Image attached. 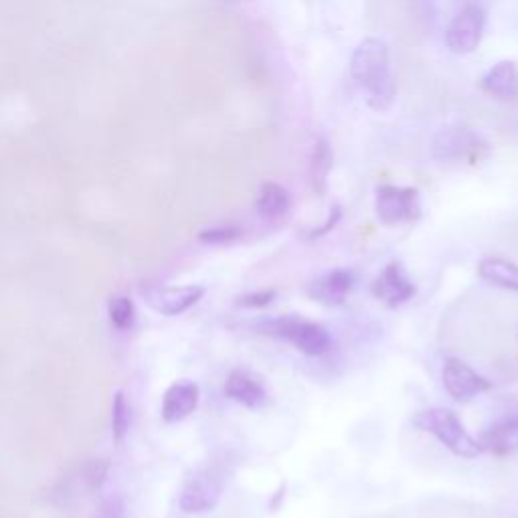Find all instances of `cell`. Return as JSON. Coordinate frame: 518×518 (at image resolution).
Wrapping results in <instances>:
<instances>
[{"label":"cell","mask_w":518,"mask_h":518,"mask_svg":"<svg viewBox=\"0 0 518 518\" xmlns=\"http://www.w3.org/2000/svg\"><path fill=\"white\" fill-rule=\"evenodd\" d=\"M351 75L369 106L377 112H387L395 102V79L391 71L389 49L379 39H365L351 57Z\"/></svg>","instance_id":"obj_1"},{"label":"cell","mask_w":518,"mask_h":518,"mask_svg":"<svg viewBox=\"0 0 518 518\" xmlns=\"http://www.w3.org/2000/svg\"><path fill=\"white\" fill-rule=\"evenodd\" d=\"M413 427L431 434L442 446H446L454 456L464 460H474L482 454L478 440H474L468 429L464 427L462 419L446 407H431L417 411L411 419Z\"/></svg>","instance_id":"obj_2"},{"label":"cell","mask_w":518,"mask_h":518,"mask_svg":"<svg viewBox=\"0 0 518 518\" xmlns=\"http://www.w3.org/2000/svg\"><path fill=\"white\" fill-rule=\"evenodd\" d=\"M257 328L262 334H270L290 342L296 351L306 357H322L332 349V338L322 324L298 316L272 318L262 322Z\"/></svg>","instance_id":"obj_3"},{"label":"cell","mask_w":518,"mask_h":518,"mask_svg":"<svg viewBox=\"0 0 518 518\" xmlns=\"http://www.w3.org/2000/svg\"><path fill=\"white\" fill-rule=\"evenodd\" d=\"M375 211L381 223L399 225L421 217V197L417 189L381 185L375 197Z\"/></svg>","instance_id":"obj_4"},{"label":"cell","mask_w":518,"mask_h":518,"mask_svg":"<svg viewBox=\"0 0 518 518\" xmlns=\"http://www.w3.org/2000/svg\"><path fill=\"white\" fill-rule=\"evenodd\" d=\"M486 25V13L480 5H466L446 29V45L456 55H470L478 49Z\"/></svg>","instance_id":"obj_5"},{"label":"cell","mask_w":518,"mask_h":518,"mask_svg":"<svg viewBox=\"0 0 518 518\" xmlns=\"http://www.w3.org/2000/svg\"><path fill=\"white\" fill-rule=\"evenodd\" d=\"M223 492V478L215 468H205L187 480L179 494V506L187 514L207 512L217 506Z\"/></svg>","instance_id":"obj_6"},{"label":"cell","mask_w":518,"mask_h":518,"mask_svg":"<svg viewBox=\"0 0 518 518\" xmlns=\"http://www.w3.org/2000/svg\"><path fill=\"white\" fill-rule=\"evenodd\" d=\"M442 379L448 395L460 403L472 401L474 397L482 395L484 391L490 389V381L478 375L470 365L456 357H448L444 361L442 369Z\"/></svg>","instance_id":"obj_7"},{"label":"cell","mask_w":518,"mask_h":518,"mask_svg":"<svg viewBox=\"0 0 518 518\" xmlns=\"http://www.w3.org/2000/svg\"><path fill=\"white\" fill-rule=\"evenodd\" d=\"M371 292L385 306L399 308V306L407 304L415 296L417 288H415L413 280L407 276L403 264L401 262H391L373 280Z\"/></svg>","instance_id":"obj_8"},{"label":"cell","mask_w":518,"mask_h":518,"mask_svg":"<svg viewBox=\"0 0 518 518\" xmlns=\"http://www.w3.org/2000/svg\"><path fill=\"white\" fill-rule=\"evenodd\" d=\"M203 286H170V288H150L144 292L146 304L162 316H179L199 304L205 296Z\"/></svg>","instance_id":"obj_9"},{"label":"cell","mask_w":518,"mask_h":518,"mask_svg":"<svg viewBox=\"0 0 518 518\" xmlns=\"http://www.w3.org/2000/svg\"><path fill=\"white\" fill-rule=\"evenodd\" d=\"M355 272L351 270H344V268H336V270H330L322 276H318L316 280H312L306 288L308 296L322 304V306H342L344 302H347L349 294L353 292L355 288Z\"/></svg>","instance_id":"obj_10"},{"label":"cell","mask_w":518,"mask_h":518,"mask_svg":"<svg viewBox=\"0 0 518 518\" xmlns=\"http://www.w3.org/2000/svg\"><path fill=\"white\" fill-rule=\"evenodd\" d=\"M199 385L193 381L172 383L162 397V419L166 423H179L187 419L199 405Z\"/></svg>","instance_id":"obj_11"},{"label":"cell","mask_w":518,"mask_h":518,"mask_svg":"<svg viewBox=\"0 0 518 518\" xmlns=\"http://www.w3.org/2000/svg\"><path fill=\"white\" fill-rule=\"evenodd\" d=\"M225 395L247 407V409H259L264 407L268 401V391L264 387V383L259 381L253 373L243 371V369H235L229 373L227 381H225Z\"/></svg>","instance_id":"obj_12"},{"label":"cell","mask_w":518,"mask_h":518,"mask_svg":"<svg viewBox=\"0 0 518 518\" xmlns=\"http://www.w3.org/2000/svg\"><path fill=\"white\" fill-rule=\"evenodd\" d=\"M478 444L482 452L494 456H504L518 450V417H504L486 427Z\"/></svg>","instance_id":"obj_13"},{"label":"cell","mask_w":518,"mask_h":518,"mask_svg":"<svg viewBox=\"0 0 518 518\" xmlns=\"http://www.w3.org/2000/svg\"><path fill=\"white\" fill-rule=\"evenodd\" d=\"M482 148L480 138L464 128H448L442 130L436 136L434 142V150L438 158L444 160H460V158H468L470 154L478 152Z\"/></svg>","instance_id":"obj_14"},{"label":"cell","mask_w":518,"mask_h":518,"mask_svg":"<svg viewBox=\"0 0 518 518\" xmlns=\"http://www.w3.org/2000/svg\"><path fill=\"white\" fill-rule=\"evenodd\" d=\"M482 88L486 94L500 102L518 100V73L512 61H500L494 65L482 79Z\"/></svg>","instance_id":"obj_15"},{"label":"cell","mask_w":518,"mask_h":518,"mask_svg":"<svg viewBox=\"0 0 518 518\" xmlns=\"http://www.w3.org/2000/svg\"><path fill=\"white\" fill-rule=\"evenodd\" d=\"M255 211L264 221L278 223L290 215L292 197L282 185L266 183V185H262V189H259V195L255 201Z\"/></svg>","instance_id":"obj_16"},{"label":"cell","mask_w":518,"mask_h":518,"mask_svg":"<svg viewBox=\"0 0 518 518\" xmlns=\"http://www.w3.org/2000/svg\"><path fill=\"white\" fill-rule=\"evenodd\" d=\"M478 276L498 288L518 292V264L502 257H486L478 266Z\"/></svg>","instance_id":"obj_17"},{"label":"cell","mask_w":518,"mask_h":518,"mask_svg":"<svg viewBox=\"0 0 518 518\" xmlns=\"http://www.w3.org/2000/svg\"><path fill=\"white\" fill-rule=\"evenodd\" d=\"M332 162H334V154H332L328 140L318 138L314 144V150H312V158H310V183H312L314 193L320 197L326 193Z\"/></svg>","instance_id":"obj_18"},{"label":"cell","mask_w":518,"mask_h":518,"mask_svg":"<svg viewBox=\"0 0 518 518\" xmlns=\"http://www.w3.org/2000/svg\"><path fill=\"white\" fill-rule=\"evenodd\" d=\"M130 429V405L124 391H116L112 399V436L118 444L124 442Z\"/></svg>","instance_id":"obj_19"},{"label":"cell","mask_w":518,"mask_h":518,"mask_svg":"<svg viewBox=\"0 0 518 518\" xmlns=\"http://www.w3.org/2000/svg\"><path fill=\"white\" fill-rule=\"evenodd\" d=\"M108 314H110L114 328H118V330H128L134 326L136 308L128 296H114L108 304Z\"/></svg>","instance_id":"obj_20"},{"label":"cell","mask_w":518,"mask_h":518,"mask_svg":"<svg viewBox=\"0 0 518 518\" xmlns=\"http://www.w3.org/2000/svg\"><path fill=\"white\" fill-rule=\"evenodd\" d=\"M241 237V229L235 225L211 227L199 233V241L205 245H229Z\"/></svg>","instance_id":"obj_21"},{"label":"cell","mask_w":518,"mask_h":518,"mask_svg":"<svg viewBox=\"0 0 518 518\" xmlns=\"http://www.w3.org/2000/svg\"><path fill=\"white\" fill-rule=\"evenodd\" d=\"M108 472H110L108 460H92L83 468V484L88 486V490H100L108 478Z\"/></svg>","instance_id":"obj_22"},{"label":"cell","mask_w":518,"mask_h":518,"mask_svg":"<svg viewBox=\"0 0 518 518\" xmlns=\"http://www.w3.org/2000/svg\"><path fill=\"white\" fill-rule=\"evenodd\" d=\"M92 518H126V502H124V498L122 496H108V498H104L96 506Z\"/></svg>","instance_id":"obj_23"},{"label":"cell","mask_w":518,"mask_h":518,"mask_svg":"<svg viewBox=\"0 0 518 518\" xmlns=\"http://www.w3.org/2000/svg\"><path fill=\"white\" fill-rule=\"evenodd\" d=\"M274 298H276V290H259V292L239 296L235 304L239 308H266L274 302Z\"/></svg>","instance_id":"obj_24"},{"label":"cell","mask_w":518,"mask_h":518,"mask_svg":"<svg viewBox=\"0 0 518 518\" xmlns=\"http://www.w3.org/2000/svg\"><path fill=\"white\" fill-rule=\"evenodd\" d=\"M340 217H342V209H340V207H334V209H330V213H328V219L324 221V225H322V227H314V229H310V231L306 233V237H308V239H316V237H322V235H326L328 231H332V229L338 225Z\"/></svg>","instance_id":"obj_25"}]
</instances>
